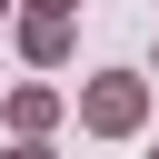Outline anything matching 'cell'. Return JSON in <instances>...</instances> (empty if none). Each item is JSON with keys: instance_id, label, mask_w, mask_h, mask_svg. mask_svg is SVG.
I'll use <instances>...</instances> for the list:
<instances>
[{"instance_id": "obj_1", "label": "cell", "mask_w": 159, "mask_h": 159, "mask_svg": "<svg viewBox=\"0 0 159 159\" xmlns=\"http://www.w3.org/2000/svg\"><path fill=\"white\" fill-rule=\"evenodd\" d=\"M80 119H89L99 139H129V129L149 119V80H139V70H99V80L80 89Z\"/></svg>"}, {"instance_id": "obj_6", "label": "cell", "mask_w": 159, "mask_h": 159, "mask_svg": "<svg viewBox=\"0 0 159 159\" xmlns=\"http://www.w3.org/2000/svg\"><path fill=\"white\" fill-rule=\"evenodd\" d=\"M149 159H159V149H149Z\"/></svg>"}, {"instance_id": "obj_5", "label": "cell", "mask_w": 159, "mask_h": 159, "mask_svg": "<svg viewBox=\"0 0 159 159\" xmlns=\"http://www.w3.org/2000/svg\"><path fill=\"white\" fill-rule=\"evenodd\" d=\"M0 10H10V0H0Z\"/></svg>"}, {"instance_id": "obj_2", "label": "cell", "mask_w": 159, "mask_h": 159, "mask_svg": "<svg viewBox=\"0 0 159 159\" xmlns=\"http://www.w3.org/2000/svg\"><path fill=\"white\" fill-rule=\"evenodd\" d=\"M20 50H30L40 70L70 60V10H40V0H30V10H20Z\"/></svg>"}, {"instance_id": "obj_3", "label": "cell", "mask_w": 159, "mask_h": 159, "mask_svg": "<svg viewBox=\"0 0 159 159\" xmlns=\"http://www.w3.org/2000/svg\"><path fill=\"white\" fill-rule=\"evenodd\" d=\"M50 119H60V89H10V129L20 139H40Z\"/></svg>"}, {"instance_id": "obj_4", "label": "cell", "mask_w": 159, "mask_h": 159, "mask_svg": "<svg viewBox=\"0 0 159 159\" xmlns=\"http://www.w3.org/2000/svg\"><path fill=\"white\" fill-rule=\"evenodd\" d=\"M10 159H50V139H20V149H10Z\"/></svg>"}]
</instances>
